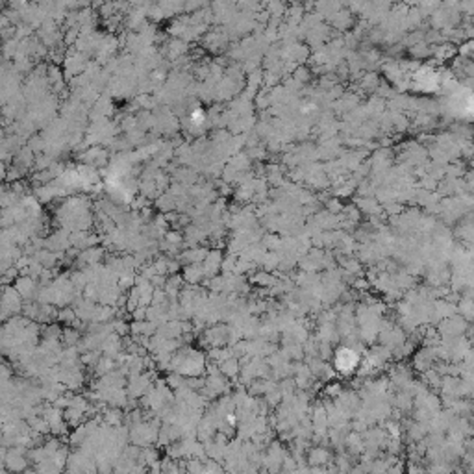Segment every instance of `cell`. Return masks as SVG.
Wrapping results in <instances>:
<instances>
[{
  "label": "cell",
  "instance_id": "cell-5",
  "mask_svg": "<svg viewBox=\"0 0 474 474\" xmlns=\"http://www.w3.org/2000/svg\"><path fill=\"white\" fill-rule=\"evenodd\" d=\"M13 289L20 295V299L28 300V299H32L33 295H35V291H37V282L33 278H30V276H19V278L15 280Z\"/></svg>",
  "mask_w": 474,
  "mask_h": 474
},
{
  "label": "cell",
  "instance_id": "cell-6",
  "mask_svg": "<svg viewBox=\"0 0 474 474\" xmlns=\"http://www.w3.org/2000/svg\"><path fill=\"white\" fill-rule=\"evenodd\" d=\"M4 458H6V450H0V469H4Z\"/></svg>",
  "mask_w": 474,
  "mask_h": 474
},
{
  "label": "cell",
  "instance_id": "cell-3",
  "mask_svg": "<svg viewBox=\"0 0 474 474\" xmlns=\"http://www.w3.org/2000/svg\"><path fill=\"white\" fill-rule=\"evenodd\" d=\"M4 467L9 473H24L28 469V460L24 456V448H9L4 458Z\"/></svg>",
  "mask_w": 474,
  "mask_h": 474
},
{
  "label": "cell",
  "instance_id": "cell-1",
  "mask_svg": "<svg viewBox=\"0 0 474 474\" xmlns=\"http://www.w3.org/2000/svg\"><path fill=\"white\" fill-rule=\"evenodd\" d=\"M359 365H361V356L350 346H339L333 354V367L343 376L354 374L359 369Z\"/></svg>",
  "mask_w": 474,
  "mask_h": 474
},
{
  "label": "cell",
  "instance_id": "cell-4",
  "mask_svg": "<svg viewBox=\"0 0 474 474\" xmlns=\"http://www.w3.org/2000/svg\"><path fill=\"white\" fill-rule=\"evenodd\" d=\"M413 80H415L417 87L422 89V91H434L435 87H437V84H439V76H437V72L428 69V67H424V69H421V71H417Z\"/></svg>",
  "mask_w": 474,
  "mask_h": 474
},
{
  "label": "cell",
  "instance_id": "cell-7",
  "mask_svg": "<svg viewBox=\"0 0 474 474\" xmlns=\"http://www.w3.org/2000/svg\"><path fill=\"white\" fill-rule=\"evenodd\" d=\"M0 291H2V286H0Z\"/></svg>",
  "mask_w": 474,
  "mask_h": 474
},
{
  "label": "cell",
  "instance_id": "cell-2",
  "mask_svg": "<svg viewBox=\"0 0 474 474\" xmlns=\"http://www.w3.org/2000/svg\"><path fill=\"white\" fill-rule=\"evenodd\" d=\"M24 308V302L20 299V295L13 289V286H2L0 291V310L6 313L7 317L19 315Z\"/></svg>",
  "mask_w": 474,
  "mask_h": 474
}]
</instances>
